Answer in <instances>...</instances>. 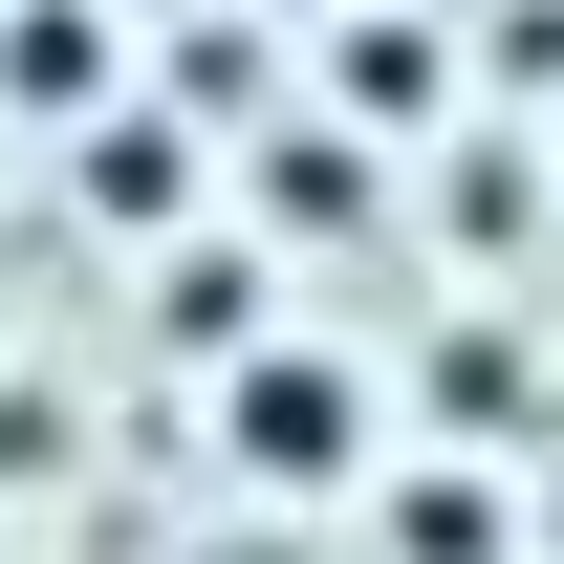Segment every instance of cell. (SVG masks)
I'll use <instances>...</instances> for the list:
<instances>
[{
    "instance_id": "1",
    "label": "cell",
    "mask_w": 564,
    "mask_h": 564,
    "mask_svg": "<svg viewBox=\"0 0 564 564\" xmlns=\"http://www.w3.org/2000/svg\"><path fill=\"white\" fill-rule=\"evenodd\" d=\"M217 456H239L261 499H348V478H369V369H348V348H282V326H261V348L217 369Z\"/></svg>"
},
{
    "instance_id": "2",
    "label": "cell",
    "mask_w": 564,
    "mask_h": 564,
    "mask_svg": "<svg viewBox=\"0 0 564 564\" xmlns=\"http://www.w3.org/2000/svg\"><path fill=\"white\" fill-rule=\"evenodd\" d=\"M434 109H456V22H413V0H348V22H326V131H348V152H413Z\"/></svg>"
},
{
    "instance_id": "3",
    "label": "cell",
    "mask_w": 564,
    "mask_h": 564,
    "mask_svg": "<svg viewBox=\"0 0 564 564\" xmlns=\"http://www.w3.org/2000/svg\"><path fill=\"white\" fill-rule=\"evenodd\" d=\"M0 109H22V131L131 109V22H109V0H0Z\"/></svg>"
},
{
    "instance_id": "4",
    "label": "cell",
    "mask_w": 564,
    "mask_h": 564,
    "mask_svg": "<svg viewBox=\"0 0 564 564\" xmlns=\"http://www.w3.org/2000/svg\"><path fill=\"white\" fill-rule=\"evenodd\" d=\"M66 196L174 261V239H196V131H174V109H87V131H66Z\"/></svg>"
},
{
    "instance_id": "5",
    "label": "cell",
    "mask_w": 564,
    "mask_h": 564,
    "mask_svg": "<svg viewBox=\"0 0 564 564\" xmlns=\"http://www.w3.org/2000/svg\"><path fill=\"white\" fill-rule=\"evenodd\" d=\"M239 196H261L282 239H348V217H369V152L326 131V109H261V152H239Z\"/></svg>"
},
{
    "instance_id": "6",
    "label": "cell",
    "mask_w": 564,
    "mask_h": 564,
    "mask_svg": "<svg viewBox=\"0 0 564 564\" xmlns=\"http://www.w3.org/2000/svg\"><path fill=\"white\" fill-rule=\"evenodd\" d=\"M152 326H174V348H261V261H217V239H174V261H152Z\"/></svg>"
},
{
    "instance_id": "7",
    "label": "cell",
    "mask_w": 564,
    "mask_h": 564,
    "mask_svg": "<svg viewBox=\"0 0 564 564\" xmlns=\"http://www.w3.org/2000/svg\"><path fill=\"white\" fill-rule=\"evenodd\" d=\"M391 564H499V478H391Z\"/></svg>"
},
{
    "instance_id": "8",
    "label": "cell",
    "mask_w": 564,
    "mask_h": 564,
    "mask_svg": "<svg viewBox=\"0 0 564 564\" xmlns=\"http://www.w3.org/2000/svg\"><path fill=\"white\" fill-rule=\"evenodd\" d=\"M434 413L499 434V413H521V348H499V326H456V348H434Z\"/></svg>"
},
{
    "instance_id": "9",
    "label": "cell",
    "mask_w": 564,
    "mask_h": 564,
    "mask_svg": "<svg viewBox=\"0 0 564 564\" xmlns=\"http://www.w3.org/2000/svg\"><path fill=\"white\" fill-rule=\"evenodd\" d=\"M261 22H304V44H326V22H348V0H261Z\"/></svg>"
},
{
    "instance_id": "10",
    "label": "cell",
    "mask_w": 564,
    "mask_h": 564,
    "mask_svg": "<svg viewBox=\"0 0 564 564\" xmlns=\"http://www.w3.org/2000/svg\"><path fill=\"white\" fill-rule=\"evenodd\" d=\"M109 22H196V0H109Z\"/></svg>"
},
{
    "instance_id": "11",
    "label": "cell",
    "mask_w": 564,
    "mask_h": 564,
    "mask_svg": "<svg viewBox=\"0 0 564 564\" xmlns=\"http://www.w3.org/2000/svg\"><path fill=\"white\" fill-rule=\"evenodd\" d=\"M413 22H456V0H413Z\"/></svg>"
},
{
    "instance_id": "12",
    "label": "cell",
    "mask_w": 564,
    "mask_h": 564,
    "mask_svg": "<svg viewBox=\"0 0 564 564\" xmlns=\"http://www.w3.org/2000/svg\"><path fill=\"white\" fill-rule=\"evenodd\" d=\"M543 174H564V152H543Z\"/></svg>"
}]
</instances>
